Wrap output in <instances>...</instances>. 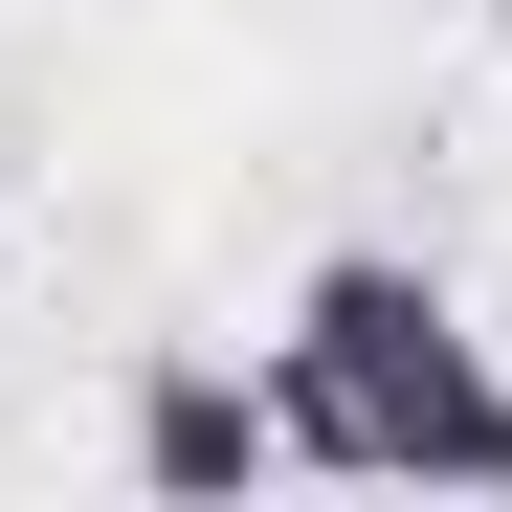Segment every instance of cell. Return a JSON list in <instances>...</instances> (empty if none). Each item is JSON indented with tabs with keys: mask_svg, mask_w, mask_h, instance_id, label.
Listing matches in <instances>:
<instances>
[{
	"mask_svg": "<svg viewBox=\"0 0 512 512\" xmlns=\"http://www.w3.org/2000/svg\"><path fill=\"white\" fill-rule=\"evenodd\" d=\"M268 423L290 468H357V490H512V379L446 268H401V245H334L268 334Z\"/></svg>",
	"mask_w": 512,
	"mask_h": 512,
	"instance_id": "obj_1",
	"label": "cell"
},
{
	"mask_svg": "<svg viewBox=\"0 0 512 512\" xmlns=\"http://www.w3.org/2000/svg\"><path fill=\"white\" fill-rule=\"evenodd\" d=\"M134 490H179V512H223V490H268L290 468V423H268V379H223V357H134Z\"/></svg>",
	"mask_w": 512,
	"mask_h": 512,
	"instance_id": "obj_2",
	"label": "cell"
},
{
	"mask_svg": "<svg viewBox=\"0 0 512 512\" xmlns=\"http://www.w3.org/2000/svg\"><path fill=\"white\" fill-rule=\"evenodd\" d=\"M490 23H512V0H490Z\"/></svg>",
	"mask_w": 512,
	"mask_h": 512,
	"instance_id": "obj_3",
	"label": "cell"
}]
</instances>
